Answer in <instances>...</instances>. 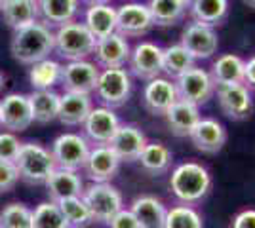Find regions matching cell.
I'll use <instances>...</instances> for the list:
<instances>
[{
	"instance_id": "cell-1",
	"label": "cell",
	"mask_w": 255,
	"mask_h": 228,
	"mask_svg": "<svg viewBox=\"0 0 255 228\" xmlns=\"http://www.w3.org/2000/svg\"><path fill=\"white\" fill-rule=\"evenodd\" d=\"M212 175L198 162H183L171 169L170 188L173 196L185 206L200 204L212 190Z\"/></svg>"
},
{
	"instance_id": "cell-2",
	"label": "cell",
	"mask_w": 255,
	"mask_h": 228,
	"mask_svg": "<svg viewBox=\"0 0 255 228\" xmlns=\"http://www.w3.org/2000/svg\"><path fill=\"white\" fill-rule=\"evenodd\" d=\"M11 55L23 65H34L53 52V33L42 21H34L13 31Z\"/></svg>"
},
{
	"instance_id": "cell-3",
	"label": "cell",
	"mask_w": 255,
	"mask_h": 228,
	"mask_svg": "<svg viewBox=\"0 0 255 228\" xmlns=\"http://www.w3.org/2000/svg\"><path fill=\"white\" fill-rule=\"evenodd\" d=\"M96 38L88 31L84 23L71 21L57 27L53 33V52L67 61H80L94 55Z\"/></svg>"
},
{
	"instance_id": "cell-4",
	"label": "cell",
	"mask_w": 255,
	"mask_h": 228,
	"mask_svg": "<svg viewBox=\"0 0 255 228\" xmlns=\"http://www.w3.org/2000/svg\"><path fill=\"white\" fill-rule=\"evenodd\" d=\"M13 163L19 171V179L29 185H44L55 169L52 152L38 143H21Z\"/></svg>"
},
{
	"instance_id": "cell-5",
	"label": "cell",
	"mask_w": 255,
	"mask_h": 228,
	"mask_svg": "<svg viewBox=\"0 0 255 228\" xmlns=\"http://www.w3.org/2000/svg\"><path fill=\"white\" fill-rule=\"evenodd\" d=\"M82 200L90 209L94 223L99 225H109V221L124 207L120 190L111 183H92L88 188H84Z\"/></svg>"
},
{
	"instance_id": "cell-6",
	"label": "cell",
	"mask_w": 255,
	"mask_h": 228,
	"mask_svg": "<svg viewBox=\"0 0 255 228\" xmlns=\"http://www.w3.org/2000/svg\"><path fill=\"white\" fill-rule=\"evenodd\" d=\"M131 75L124 67L117 69H103L99 73L96 93L97 99L103 103V107L109 109H118L126 105L129 95H131Z\"/></svg>"
},
{
	"instance_id": "cell-7",
	"label": "cell",
	"mask_w": 255,
	"mask_h": 228,
	"mask_svg": "<svg viewBox=\"0 0 255 228\" xmlns=\"http://www.w3.org/2000/svg\"><path fill=\"white\" fill-rule=\"evenodd\" d=\"M175 89L181 101L192 103L196 107L206 105L215 95V84L210 76V71L196 65L175 78Z\"/></svg>"
},
{
	"instance_id": "cell-8",
	"label": "cell",
	"mask_w": 255,
	"mask_h": 228,
	"mask_svg": "<svg viewBox=\"0 0 255 228\" xmlns=\"http://www.w3.org/2000/svg\"><path fill=\"white\" fill-rule=\"evenodd\" d=\"M50 152L53 156L55 167L78 171L84 167L88 160L90 145H88V139L78 133H63L53 141Z\"/></svg>"
},
{
	"instance_id": "cell-9",
	"label": "cell",
	"mask_w": 255,
	"mask_h": 228,
	"mask_svg": "<svg viewBox=\"0 0 255 228\" xmlns=\"http://www.w3.org/2000/svg\"><path fill=\"white\" fill-rule=\"evenodd\" d=\"M219 109L227 118L240 122L254 112V93L246 84H229L215 87Z\"/></svg>"
},
{
	"instance_id": "cell-10",
	"label": "cell",
	"mask_w": 255,
	"mask_h": 228,
	"mask_svg": "<svg viewBox=\"0 0 255 228\" xmlns=\"http://www.w3.org/2000/svg\"><path fill=\"white\" fill-rule=\"evenodd\" d=\"M99 69L96 63L80 59V61H69L61 67V78L59 84L65 91H75V93H92L96 91L97 80H99Z\"/></svg>"
},
{
	"instance_id": "cell-11",
	"label": "cell",
	"mask_w": 255,
	"mask_h": 228,
	"mask_svg": "<svg viewBox=\"0 0 255 228\" xmlns=\"http://www.w3.org/2000/svg\"><path fill=\"white\" fill-rule=\"evenodd\" d=\"M179 44L189 50V54L196 61L198 59H210L219 48V36H217V31L213 27L191 21L189 25H185Z\"/></svg>"
},
{
	"instance_id": "cell-12",
	"label": "cell",
	"mask_w": 255,
	"mask_h": 228,
	"mask_svg": "<svg viewBox=\"0 0 255 228\" xmlns=\"http://www.w3.org/2000/svg\"><path fill=\"white\" fill-rule=\"evenodd\" d=\"M154 27L147 4L128 2L117 10V33L126 38H139Z\"/></svg>"
},
{
	"instance_id": "cell-13",
	"label": "cell",
	"mask_w": 255,
	"mask_h": 228,
	"mask_svg": "<svg viewBox=\"0 0 255 228\" xmlns=\"http://www.w3.org/2000/svg\"><path fill=\"white\" fill-rule=\"evenodd\" d=\"M129 75L139 80H152L162 75V48L154 42H139L128 59Z\"/></svg>"
},
{
	"instance_id": "cell-14",
	"label": "cell",
	"mask_w": 255,
	"mask_h": 228,
	"mask_svg": "<svg viewBox=\"0 0 255 228\" xmlns=\"http://www.w3.org/2000/svg\"><path fill=\"white\" fill-rule=\"evenodd\" d=\"M120 158L109 145H99L96 149H90L88 160L84 163L86 177L92 183H111V179L120 169Z\"/></svg>"
},
{
	"instance_id": "cell-15",
	"label": "cell",
	"mask_w": 255,
	"mask_h": 228,
	"mask_svg": "<svg viewBox=\"0 0 255 228\" xmlns=\"http://www.w3.org/2000/svg\"><path fill=\"white\" fill-rule=\"evenodd\" d=\"M84 133L96 147L109 145L115 133L120 128V120L115 114V110L109 107H96L90 110L88 118L84 120Z\"/></svg>"
},
{
	"instance_id": "cell-16",
	"label": "cell",
	"mask_w": 255,
	"mask_h": 228,
	"mask_svg": "<svg viewBox=\"0 0 255 228\" xmlns=\"http://www.w3.org/2000/svg\"><path fill=\"white\" fill-rule=\"evenodd\" d=\"M189 139L196 151L202 154H217L223 151L227 143V130L215 118H200L189 133Z\"/></svg>"
},
{
	"instance_id": "cell-17",
	"label": "cell",
	"mask_w": 255,
	"mask_h": 228,
	"mask_svg": "<svg viewBox=\"0 0 255 228\" xmlns=\"http://www.w3.org/2000/svg\"><path fill=\"white\" fill-rule=\"evenodd\" d=\"M2 126L11 133L25 131L32 124V112L29 95L25 93H8L0 101Z\"/></svg>"
},
{
	"instance_id": "cell-18",
	"label": "cell",
	"mask_w": 255,
	"mask_h": 228,
	"mask_svg": "<svg viewBox=\"0 0 255 228\" xmlns=\"http://www.w3.org/2000/svg\"><path fill=\"white\" fill-rule=\"evenodd\" d=\"M179 99L175 82H171L170 78H162L156 76L149 80V84L143 89V105L154 116H164L166 110Z\"/></svg>"
},
{
	"instance_id": "cell-19",
	"label": "cell",
	"mask_w": 255,
	"mask_h": 228,
	"mask_svg": "<svg viewBox=\"0 0 255 228\" xmlns=\"http://www.w3.org/2000/svg\"><path fill=\"white\" fill-rule=\"evenodd\" d=\"M147 143V135L135 124H120L109 147L115 151L120 162H135Z\"/></svg>"
},
{
	"instance_id": "cell-20",
	"label": "cell",
	"mask_w": 255,
	"mask_h": 228,
	"mask_svg": "<svg viewBox=\"0 0 255 228\" xmlns=\"http://www.w3.org/2000/svg\"><path fill=\"white\" fill-rule=\"evenodd\" d=\"M131 48L128 44V38L118 33H113L99 38L96 42V65L103 67V69H117V67H124L129 59Z\"/></svg>"
},
{
	"instance_id": "cell-21",
	"label": "cell",
	"mask_w": 255,
	"mask_h": 228,
	"mask_svg": "<svg viewBox=\"0 0 255 228\" xmlns=\"http://www.w3.org/2000/svg\"><path fill=\"white\" fill-rule=\"evenodd\" d=\"M44 185L52 202H61L65 198H78L84 192V183L80 175L71 169H61V167H55Z\"/></svg>"
},
{
	"instance_id": "cell-22",
	"label": "cell",
	"mask_w": 255,
	"mask_h": 228,
	"mask_svg": "<svg viewBox=\"0 0 255 228\" xmlns=\"http://www.w3.org/2000/svg\"><path fill=\"white\" fill-rule=\"evenodd\" d=\"M129 211L137 219L139 228H164L166 213H168L164 202L152 194L137 196L131 202Z\"/></svg>"
},
{
	"instance_id": "cell-23",
	"label": "cell",
	"mask_w": 255,
	"mask_h": 228,
	"mask_svg": "<svg viewBox=\"0 0 255 228\" xmlns=\"http://www.w3.org/2000/svg\"><path fill=\"white\" fill-rule=\"evenodd\" d=\"M164 118H166V124L175 137H189L192 128L196 126V122L202 116H200V107L177 99L170 109L166 110Z\"/></svg>"
},
{
	"instance_id": "cell-24",
	"label": "cell",
	"mask_w": 255,
	"mask_h": 228,
	"mask_svg": "<svg viewBox=\"0 0 255 228\" xmlns=\"http://www.w3.org/2000/svg\"><path fill=\"white\" fill-rule=\"evenodd\" d=\"M92 109H94V103H92V97L88 93L65 91L59 99L57 120L63 126H82Z\"/></svg>"
},
{
	"instance_id": "cell-25",
	"label": "cell",
	"mask_w": 255,
	"mask_h": 228,
	"mask_svg": "<svg viewBox=\"0 0 255 228\" xmlns=\"http://www.w3.org/2000/svg\"><path fill=\"white\" fill-rule=\"evenodd\" d=\"M244 59L236 54H225L213 61L210 76L215 87L229 84H244Z\"/></svg>"
},
{
	"instance_id": "cell-26",
	"label": "cell",
	"mask_w": 255,
	"mask_h": 228,
	"mask_svg": "<svg viewBox=\"0 0 255 228\" xmlns=\"http://www.w3.org/2000/svg\"><path fill=\"white\" fill-rule=\"evenodd\" d=\"M84 25L96 40L117 33V8L111 4H90L86 10Z\"/></svg>"
},
{
	"instance_id": "cell-27",
	"label": "cell",
	"mask_w": 255,
	"mask_h": 228,
	"mask_svg": "<svg viewBox=\"0 0 255 228\" xmlns=\"http://www.w3.org/2000/svg\"><path fill=\"white\" fill-rule=\"evenodd\" d=\"M139 163L141 167L152 177L166 175L173 165V152L160 141L147 143L143 152L139 154Z\"/></svg>"
},
{
	"instance_id": "cell-28",
	"label": "cell",
	"mask_w": 255,
	"mask_h": 228,
	"mask_svg": "<svg viewBox=\"0 0 255 228\" xmlns=\"http://www.w3.org/2000/svg\"><path fill=\"white\" fill-rule=\"evenodd\" d=\"M38 2V15L48 27H61L65 23L75 21L80 2L78 0H36Z\"/></svg>"
},
{
	"instance_id": "cell-29",
	"label": "cell",
	"mask_w": 255,
	"mask_h": 228,
	"mask_svg": "<svg viewBox=\"0 0 255 228\" xmlns=\"http://www.w3.org/2000/svg\"><path fill=\"white\" fill-rule=\"evenodd\" d=\"M189 11L192 21L215 29L223 25L229 15V0H194Z\"/></svg>"
},
{
	"instance_id": "cell-30",
	"label": "cell",
	"mask_w": 255,
	"mask_h": 228,
	"mask_svg": "<svg viewBox=\"0 0 255 228\" xmlns=\"http://www.w3.org/2000/svg\"><path fill=\"white\" fill-rule=\"evenodd\" d=\"M59 99H61V95L55 93L53 89H34L31 95H29L32 122L50 124L53 120H57V114H59Z\"/></svg>"
},
{
	"instance_id": "cell-31",
	"label": "cell",
	"mask_w": 255,
	"mask_h": 228,
	"mask_svg": "<svg viewBox=\"0 0 255 228\" xmlns=\"http://www.w3.org/2000/svg\"><path fill=\"white\" fill-rule=\"evenodd\" d=\"M4 23L13 31L25 25L38 21V2L36 0H8L2 8Z\"/></svg>"
},
{
	"instance_id": "cell-32",
	"label": "cell",
	"mask_w": 255,
	"mask_h": 228,
	"mask_svg": "<svg viewBox=\"0 0 255 228\" xmlns=\"http://www.w3.org/2000/svg\"><path fill=\"white\" fill-rule=\"evenodd\" d=\"M194 65H196V59L181 44H173V46H168V48H162V73L164 75L171 76V78H177V76L187 73Z\"/></svg>"
},
{
	"instance_id": "cell-33",
	"label": "cell",
	"mask_w": 255,
	"mask_h": 228,
	"mask_svg": "<svg viewBox=\"0 0 255 228\" xmlns=\"http://www.w3.org/2000/svg\"><path fill=\"white\" fill-rule=\"evenodd\" d=\"M147 8L150 11L152 23L158 27H171L185 17L187 8L179 0H149Z\"/></svg>"
},
{
	"instance_id": "cell-34",
	"label": "cell",
	"mask_w": 255,
	"mask_h": 228,
	"mask_svg": "<svg viewBox=\"0 0 255 228\" xmlns=\"http://www.w3.org/2000/svg\"><path fill=\"white\" fill-rule=\"evenodd\" d=\"M55 204L59 206V211H61V215H63L69 228H88L94 223L92 213L86 206V202L82 200V196L65 198L61 202H55Z\"/></svg>"
},
{
	"instance_id": "cell-35",
	"label": "cell",
	"mask_w": 255,
	"mask_h": 228,
	"mask_svg": "<svg viewBox=\"0 0 255 228\" xmlns=\"http://www.w3.org/2000/svg\"><path fill=\"white\" fill-rule=\"evenodd\" d=\"M59 78H61V65L50 57L31 65L29 71L32 89H52L55 84H59Z\"/></svg>"
},
{
	"instance_id": "cell-36",
	"label": "cell",
	"mask_w": 255,
	"mask_h": 228,
	"mask_svg": "<svg viewBox=\"0 0 255 228\" xmlns=\"http://www.w3.org/2000/svg\"><path fill=\"white\" fill-rule=\"evenodd\" d=\"M31 228H69L59 206L55 202H42L34 207L31 217Z\"/></svg>"
},
{
	"instance_id": "cell-37",
	"label": "cell",
	"mask_w": 255,
	"mask_h": 228,
	"mask_svg": "<svg viewBox=\"0 0 255 228\" xmlns=\"http://www.w3.org/2000/svg\"><path fill=\"white\" fill-rule=\"evenodd\" d=\"M164 228H204V221L194 206L181 204L168 209Z\"/></svg>"
},
{
	"instance_id": "cell-38",
	"label": "cell",
	"mask_w": 255,
	"mask_h": 228,
	"mask_svg": "<svg viewBox=\"0 0 255 228\" xmlns=\"http://www.w3.org/2000/svg\"><path fill=\"white\" fill-rule=\"evenodd\" d=\"M32 211L25 204L13 202L0 211V228H31Z\"/></svg>"
},
{
	"instance_id": "cell-39",
	"label": "cell",
	"mask_w": 255,
	"mask_h": 228,
	"mask_svg": "<svg viewBox=\"0 0 255 228\" xmlns=\"http://www.w3.org/2000/svg\"><path fill=\"white\" fill-rule=\"evenodd\" d=\"M19 181V171L13 162L0 160V194H6L13 190V186Z\"/></svg>"
},
{
	"instance_id": "cell-40",
	"label": "cell",
	"mask_w": 255,
	"mask_h": 228,
	"mask_svg": "<svg viewBox=\"0 0 255 228\" xmlns=\"http://www.w3.org/2000/svg\"><path fill=\"white\" fill-rule=\"evenodd\" d=\"M19 147H21V143H19V139H17L11 131L0 133V160L15 162L17 152H19Z\"/></svg>"
},
{
	"instance_id": "cell-41",
	"label": "cell",
	"mask_w": 255,
	"mask_h": 228,
	"mask_svg": "<svg viewBox=\"0 0 255 228\" xmlns=\"http://www.w3.org/2000/svg\"><path fill=\"white\" fill-rule=\"evenodd\" d=\"M109 227L111 228H139L137 219L133 217V213L129 209H120L115 217L109 221Z\"/></svg>"
},
{
	"instance_id": "cell-42",
	"label": "cell",
	"mask_w": 255,
	"mask_h": 228,
	"mask_svg": "<svg viewBox=\"0 0 255 228\" xmlns=\"http://www.w3.org/2000/svg\"><path fill=\"white\" fill-rule=\"evenodd\" d=\"M231 228H255V209H242L231 221Z\"/></svg>"
},
{
	"instance_id": "cell-43",
	"label": "cell",
	"mask_w": 255,
	"mask_h": 228,
	"mask_svg": "<svg viewBox=\"0 0 255 228\" xmlns=\"http://www.w3.org/2000/svg\"><path fill=\"white\" fill-rule=\"evenodd\" d=\"M244 84L250 89H255V55L244 63Z\"/></svg>"
},
{
	"instance_id": "cell-44",
	"label": "cell",
	"mask_w": 255,
	"mask_h": 228,
	"mask_svg": "<svg viewBox=\"0 0 255 228\" xmlns=\"http://www.w3.org/2000/svg\"><path fill=\"white\" fill-rule=\"evenodd\" d=\"M88 4H109L111 0H86Z\"/></svg>"
},
{
	"instance_id": "cell-45",
	"label": "cell",
	"mask_w": 255,
	"mask_h": 228,
	"mask_svg": "<svg viewBox=\"0 0 255 228\" xmlns=\"http://www.w3.org/2000/svg\"><path fill=\"white\" fill-rule=\"evenodd\" d=\"M179 2L183 4V6H185V8H187V10H189V8H191V4L194 2V0H179Z\"/></svg>"
},
{
	"instance_id": "cell-46",
	"label": "cell",
	"mask_w": 255,
	"mask_h": 228,
	"mask_svg": "<svg viewBox=\"0 0 255 228\" xmlns=\"http://www.w3.org/2000/svg\"><path fill=\"white\" fill-rule=\"evenodd\" d=\"M4 80H6V78H4L2 71H0V91H2V87H4Z\"/></svg>"
},
{
	"instance_id": "cell-47",
	"label": "cell",
	"mask_w": 255,
	"mask_h": 228,
	"mask_svg": "<svg viewBox=\"0 0 255 228\" xmlns=\"http://www.w3.org/2000/svg\"><path fill=\"white\" fill-rule=\"evenodd\" d=\"M248 6H252V8H255V0H244Z\"/></svg>"
},
{
	"instance_id": "cell-48",
	"label": "cell",
	"mask_w": 255,
	"mask_h": 228,
	"mask_svg": "<svg viewBox=\"0 0 255 228\" xmlns=\"http://www.w3.org/2000/svg\"><path fill=\"white\" fill-rule=\"evenodd\" d=\"M8 0H0V11H2V8H4V4H6Z\"/></svg>"
},
{
	"instance_id": "cell-49",
	"label": "cell",
	"mask_w": 255,
	"mask_h": 228,
	"mask_svg": "<svg viewBox=\"0 0 255 228\" xmlns=\"http://www.w3.org/2000/svg\"><path fill=\"white\" fill-rule=\"evenodd\" d=\"M0 128H2V116H0Z\"/></svg>"
}]
</instances>
